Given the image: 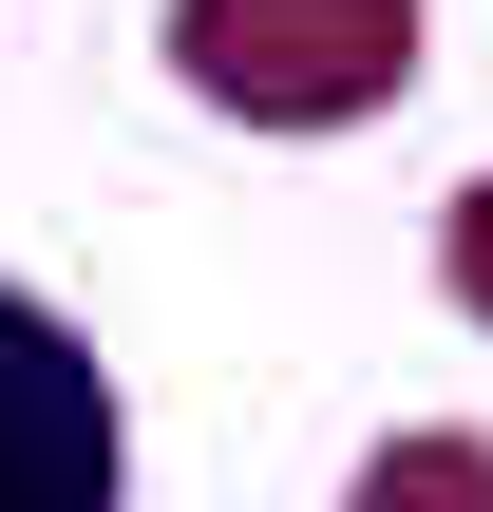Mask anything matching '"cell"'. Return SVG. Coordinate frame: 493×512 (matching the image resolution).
<instances>
[{"label":"cell","instance_id":"1","mask_svg":"<svg viewBox=\"0 0 493 512\" xmlns=\"http://www.w3.org/2000/svg\"><path fill=\"white\" fill-rule=\"evenodd\" d=\"M171 57H190V95H228L266 133H323L361 95H399L418 0H171Z\"/></svg>","mask_w":493,"mask_h":512},{"label":"cell","instance_id":"3","mask_svg":"<svg viewBox=\"0 0 493 512\" xmlns=\"http://www.w3.org/2000/svg\"><path fill=\"white\" fill-rule=\"evenodd\" d=\"M342 512H493V437H380Z\"/></svg>","mask_w":493,"mask_h":512},{"label":"cell","instance_id":"4","mask_svg":"<svg viewBox=\"0 0 493 512\" xmlns=\"http://www.w3.org/2000/svg\"><path fill=\"white\" fill-rule=\"evenodd\" d=\"M456 304H475V323H493V171H475V190H456Z\"/></svg>","mask_w":493,"mask_h":512},{"label":"cell","instance_id":"2","mask_svg":"<svg viewBox=\"0 0 493 512\" xmlns=\"http://www.w3.org/2000/svg\"><path fill=\"white\" fill-rule=\"evenodd\" d=\"M114 475H133V418L95 380V342L0 285V512H114Z\"/></svg>","mask_w":493,"mask_h":512}]
</instances>
